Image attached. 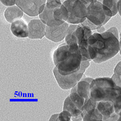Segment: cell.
I'll use <instances>...</instances> for the list:
<instances>
[{
	"instance_id": "9c48e42d",
	"label": "cell",
	"mask_w": 121,
	"mask_h": 121,
	"mask_svg": "<svg viewBox=\"0 0 121 121\" xmlns=\"http://www.w3.org/2000/svg\"><path fill=\"white\" fill-rule=\"evenodd\" d=\"M69 26L67 22L55 26H47L45 36L48 39L53 42H60L65 38Z\"/></svg>"
},
{
	"instance_id": "6da1fadb",
	"label": "cell",
	"mask_w": 121,
	"mask_h": 121,
	"mask_svg": "<svg viewBox=\"0 0 121 121\" xmlns=\"http://www.w3.org/2000/svg\"><path fill=\"white\" fill-rule=\"evenodd\" d=\"M88 43L96 53L97 56L93 61L96 63L111 59L119 51V39L107 31L103 33L93 34L88 39Z\"/></svg>"
},
{
	"instance_id": "2e32d148",
	"label": "cell",
	"mask_w": 121,
	"mask_h": 121,
	"mask_svg": "<svg viewBox=\"0 0 121 121\" xmlns=\"http://www.w3.org/2000/svg\"><path fill=\"white\" fill-rule=\"evenodd\" d=\"M63 110L68 111L70 113L72 117H76L81 114L82 110L79 109L73 103L69 95L65 99L64 103Z\"/></svg>"
},
{
	"instance_id": "9a60e30c",
	"label": "cell",
	"mask_w": 121,
	"mask_h": 121,
	"mask_svg": "<svg viewBox=\"0 0 121 121\" xmlns=\"http://www.w3.org/2000/svg\"><path fill=\"white\" fill-rule=\"evenodd\" d=\"M72 52L69 49V45L66 43L60 45L54 52L53 56L55 66L67 58Z\"/></svg>"
},
{
	"instance_id": "277c9868",
	"label": "cell",
	"mask_w": 121,
	"mask_h": 121,
	"mask_svg": "<svg viewBox=\"0 0 121 121\" xmlns=\"http://www.w3.org/2000/svg\"><path fill=\"white\" fill-rule=\"evenodd\" d=\"M63 4L69 12L66 22L71 24L78 25L86 20L88 5L83 0H65Z\"/></svg>"
},
{
	"instance_id": "cb8c5ba5",
	"label": "cell",
	"mask_w": 121,
	"mask_h": 121,
	"mask_svg": "<svg viewBox=\"0 0 121 121\" xmlns=\"http://www.w3.org/2000/svg\"><path fill=\"white\" fill-rule=\"evenodd\" d=\"M107 31L112 32L117 39H119L118 30L116 27H111L110 29H108L107 30Z\"/></svg>"
},
{
	"instance_id": "7c38bea8",
	"label": "cell",
	"mask_w": 121,
	"mask_h": 121,
	"mask_svg": "<svg viewBox=\"0 0 121 121\" xmlns=\"http://www.w3.org/2000/svg\"><path fill=\"white\" fill-rule=\"evenodd\" d=\"M96 108L103 116V120H109L115 113L113 103L111 101H101L97 102Z\"/></svg>"
},
{
	"instance_id": "ba28073f",
	"label": "cell",
	"mask_w": 121,
	"mask_h": 121,
	"mask_svg": "<svg viewBox=\"0 0 121 121\" xmlns=\"http://www.w3.org/2000/svg\"><path fill=\"white\" fill-rule=\"evenodd\" d=\"M53 72L59 85L65 90H69L75 86L81 80L84 73L80 69L78 72L73 74L62 75L59 73L56 67Z\"/></svg>"
},
{
	"instance_id": "8992f818",
	"label": "cell",
	"mask_w": 121,
	"mask_h": 121,
	"mask_svg": "<svg viewBox=\"0 0 121 121\" xmlns=\"http://www.w3.org/2000/svg\"><path fill=\"white\" fill-rule=\"evenodd\" d=\"M82 57L80 50L72 52L67 58L56 65L58 72L62 75H67L76 73L80 70Z\"/></svg>"
},
{
	"instance_id": "484cf974",
	"label": "cell",
	"mask_w": 121,
	"mask_h": 121,
	"mask_svg": "<svg viewBox=\"0 0 121 121\" xmlns=\"http://www.w3.org/2000/svg\"><path fill=\"white\" fill-rule=\"evenodd\" d=\"M59 114H54L52 115L51 118H50L49 121H57L58 117Z\"/></svg>"
},
{
	"instance_id": "83f0119b",
	"label": "cell",
	"mask_w": 121,
	"mask_h": 121,
	"mask_svg": "<svg viewBox=\"0 0 121 121\" xmlns=\"http://www.w3.org/2000/svg\"><path fill=\"white\" fill-rule=\"evenodd\" d=\"M119 42L120 46L119 52L120 55H121V37H120L119 39Z\"/></svg>"
},
{
	"instance_id": "5b68a950",
	"label": "cell",
	"mask_w": 121,
	"mask_h": 121,
	"mask_svg": "<svg viewBox=\"0 0 121 121\" xmlns=\"http://www.w3.org/2000/svg\"><path fill=\"white\" fill-rule=\"evenodd\" d=\"M39 17L47 26H55L66 22L69 17V12L65 6L56 8H49L45 6L43 11L39 15Z\"/></svg>"
},
{
	"instance_id": "5bb4252c",
	"label": "cell",
	"mask_w": 121,
	"mask_h": 121,
	"mask_svg": "<svg viewBox=\"0 0 121 121\" xmlns=\"http://www.w3.org/2000/svg\"><path fill=\"white\" fill-rule=\"evenodd\" d=\"M93 80L91 78H86L81 80L76 85V92L86 99L90 98V84Z\"/></svg>"
},
{
	"instance_id": "52a82bcc",
	"label": "cell",
	"mask_w": 121,
	"mask_h": 121,
	"mask_svg": "<svg viewBox=\"0 0 121 121\" xmlns=\"http://www.w3.org/2000/svg\"><path fill=\"white\" fill-rule=\"evenodd\" d=\"M47 0H17L16 5L31 17L39 15L45 8Z\"/></svg>"
},
{
	"instance_id": "4316f807",
	"label": "cell",
	"mask_w": 121,
	"mask_h": 121,
	"mask_svg": "<svg viewBox=\"0 0 121 121\" xmlns=\"http://www.w3.org/2000/svg\"><path fill=\"white\" fill-rule=\"evenodd\" d=\"M105 29L104 27L103 26L101 27L100 28L98 29L97 30V31L98 33H102L105 31Z\"/></svg>"
},
{
	"instance_id": "3957f363",
	"label": "cell",
	"mask_w": 121,
	"mask_h": 121,
	"mask_svg": "<svg viewBox=\"0 0 121 121\" xmlns=\"http://www.w3.org/2000/svg\"><path fill=\"white\" fill-rule=\"evenodd\" d=\"M117 85L112 78H99L90 84V97L95 102L110 101Z\"/></svg>"
},
{
	"instance_id": "8fae6325",
	"label": "cell",
	"mask_w": 121,
	"mask_h": 121,
	"mask_svg": "<svg viewBox=\"0 0 121 121\" xmlns=\"http://www.w3.org/2000/svg\"><path fill=\"white\" fill-rule=\"evenodd\" d=\"M10 30L13 35L18 38H26L29 36L28 26L22 19L11 23Z\"/></svg>"
},
{
	"instance_id": "d4e9b609",
	"label": "cell",
	"mask_w": 121,
	"mask_h": 121,
	"mask_svg": "<svg viewBox=\"0 0 121 121\" xmlns=\"http://www.w3.org/2000/svg\"><path fill=\"white\" fill-rule=\"evenodd\" d=\"M117 9L118 13L121 17V0H119L117 3Z\"/></svg>"
},
{
	"instance_id": "1f68e13d",
	"label": "cell",
	"mask_w": 121,
	"mask_h": 121,
	"mask_svg": "<svg viewBox=\"0 0 121 121\" xmlns=\"http://www.w3.org/2000/svg\"><path fill=\"white\" fill-rule=\"evenodd\" d=\"M61 0H61H65H65Z\"/></svg>"
},
{
	"instance_id": "30bf717a",
	"label": "cell",
	"mask_w": 121,
	"mask_h": 121,
	"mask_svg": "<svg viewBox=\"0 0 121 121\" xmlns=\"http://www.w3.org/2000/svg\"><path fill=\"white\" fill-rule=\"evenodd\" d=\"M28 26L30 39H41L46 35L47 25L41 19L32 20Z\"/></svg>"
},
{
	"instance_id": "ffe728a7",
	"label": "cell",
	"mask_w": 121,
	"mask_h": 121,
	"mask_svg": "<svg viewBox=\"0 0 121 121\" xmlns=\"http://www.w3.org/2000/svg\"><path fill=\"white\" fill-rule=\"evenodd\" d=\"M113 103L115 112L119 116H121V93L115 98Z\"/></svg>"
},
{
	"instance_id": "4dcf8cb0",
	"label": "cell",
	"mask_w": 121,
	"mask_h": 121,
	"mask_svg": "<svg viewBox=\"0 0 121 121\" xmlns=\"http://www.w3.org/2000/svg\"><path fill=\"white\" fill-rule=\"evenodd\" d=\"M102 0H98V1H99V2H102Z\"/></svg>"
},
{
	"instance_id": "f546056e",
	"label": "cell",
	"mask_w": 121,
	"mask_h": 121,
	"mask_svg": "<svg viewBox=\"0 0 121 121\" xmlns=\"http://www.w3.org/2000/svg\"><path fill=\"white\" fill-rule=\"evenodd\" d=\"M120 37H121V32L120 33V35H119Z\"/></svg>"
},
{
	"instance_id": "d6986e66",
	"label": "cell",
	"mask_w": 121,
	"mask_h": 121,
	"mask_svg": "<svg viewBox=\"0 0 121 121\" xmlns=\"http://www.w3.org/2000/svg\"><path fill=\"white\" fill-rule=\"evenodd\" d=\"M118 0H103L102 1V3L112 11V17L115 16L118 13L117 5Z\"/></svg>"
},
{
	"instance_id": "e0dca14e",
	"label": "cell",
	"mask_w": 121,
	"mask_h": 121,
	"mask_svg": "<svg viewBox=\"0 0 121 121\" xmlns=\"http://www.w3.org/2000/svg\"><path fill=\"white\" fill-rule=\"evenodd\" d=\"M69 96L75 105L79 109L82 111L83 107L85 102L86 99L79 95L77 92L76 85L72 88Z\"/></svg>"
},
{
	"instance_id": "ac0fdd59",
	"label": "cell",
	"mask_w": 121,
	"mask_h": 121,
	"mask_svg": "<svg viewBox=\"0 0 121 121\" xmlns=\"http://www.w3.org/2000/svg\"><path fill=\"white\" fill-rule=\"evenodd\" d=\"M84 121L103 120V116L97 108L87 112L82 116Z\"/></svg>"
},
{
	"instance_id": "603a6c76",
	"label": "cell",
	"mask_w": 121,
	"mask_h": 121,
	"mask_svg": "<svg viewBox=\"0 0 121 121\" xmlns=\"http://www.w3.org/2000/svg\"><path fill=\"white\" fill-rule=\"evenodd\" d=\"M115 74L121 76V61L119 62L116 65L114 70Z\"/></svg>"
},
{
	"instance_id": "7402d4cb",
	"label": "cell",
	"mask_w": 121,
	"mask_h": 121,
	"mask_svg": "<svg viewBox=\"0 0 121 121\" xmlns=\"http://www.w3.org/2000/svg\"><path fill=\"white\" fill-rule=\"evenodd\" d=\"M3 4L5 6L10 7L16 5L17 0H0Z\"/></svg>"
},
{
	"instance_id": "4fadbf2b",
	"label": "cell",
	"mask_w": 121,
	"mask_h": 121,
	"mask_svg": "<svg viewBox=\"0 0 121 121\" xmlns=\"http://www.w3.org/2000/svg\"><path fill=\"white\" fill-rule=\"evenodd\" d=\"M24 12L16 5L8 7L5 10L4 16L7 22L12 23L14 21L22 19Z\"/></svg>"
},
{
	"instance_id": "44dd1931",
	"label": "cell",
	"mask_w": 121,
	"mask_h": 121,
	"mask_svg": "<svg viewBox=\"0 0 121 121\" xmlns=\"http://www.w3.org/2000/svg\"><path fill=\"white\" fill-rule=\"evenodd\" d=\"M72 115L69 112L66 110L59 113L57 121H69L71 120Z\"/></svg>"
},
{
	"instance_id": "f1b7e54d",
	"label": "cell",
	"mask_w": 121,
	"mask_h": 121,
	"mask_svg": "<svg viewBox=\"0 0 121 121\" xmlns=\"http://www.w3.org/2000/svg\"><path fill=\"white\" fill-rule=\"evenodd\" d=\"M118 120V121H121V116H120Z\"/></svg>"
},
{
	"instance_id": "7a4b0ae2",
	"label": "cell",
	"mask_w": 121,
	"mask_h": 121,
	"mask_svg": "<svg viewBox=\"0 0 121 121\" xmlns=\"http://www.w3.org/2000/svg\"><path fill=\"white\" fill-rule=\"evenodd\" d=\"M112 17V11L101 2L95 1L87 7L86 20L81 24L89 27L93 30H97L104 26Z\"/></svg>"
}]
</instances>
